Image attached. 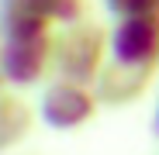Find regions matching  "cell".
<instances>
[{"instance_id":"cell-6","label":"cell","mask_w":159,"mask_h":155,"mask_svg":"<svg viewBox=\"0 0 159 155\" xmlns=\"http://www.w3.org/2000/svg\"><path fill=\"white\" fill-rule=\"evenodd\" d=\"M52 35V17L42 0H0V41Z\"/></svg>"},{"instance_id":"cell-1","label":"cell","mask_w":159,"mask_h":155,"mask_svg":"<svg viewBox=\"0 0 159 155\" xmlns=\"http://www.w3.org/2000/svg\"><path fill=\"white\" fill-rule=\"evenodd\" d=\"M111 31H104L100 24H69V28L52 31V69L59 80H73L93 86L100 69L111 59Z\"/></svg>"},{"instance_id":"cell-11","label":"cell","mask_w":159,"mask_h":155,"mask_svg":"<svg viewBox=\"0 0 159 155\" xmlns=\"http://www.w3.org/2000/svg\"><path fill=\"white\" fill-rule=\"evenodd\" d=\"M4 86H7V80H4V72H0V97H4V93H7Z\"/></svg>"},{"instance_id":"cell-9","label":"cell","mask_w":159,"mask_h":155,"mask_svg":"<svg viewBox=\"0 0 159 155\" xmlns=\"http://www.w3.org/2000/svg\"><path fill=\"white\" fill-rule=\"evenodd\" d=\"M104 11L114 21H131V17H145V14H159L156 0H104Z\"/></svg>"},{"instance_id":"cell-5","label":"cell","mask_w":159,"mask_h":155,"mask_svg":"<svg viewBox=\"0 0 159 155\" xmlns=\"http://www.w3.org/2000/svg\"><path fill=\"white\" fill-rule=\"evenodd\" d=\"M152 76H156V66H125V62L111 59L100 69L97 83H93V93L100 100V107H131L149 90Z\"/></svg>"},{"instance_id":"cell-3","label":"cell","mask_w":159,"mask_h":155,"mask_svg":"<svg viewBox=\"0 0 159 155\" xmlns=\"http://www.w3.org/2000/svg\"><path fill=\"white\" fill-rule=\"evenodd\" d=\"M52 69V35L24 38V41H0V72L7 86L28 90L38 86Z\"/></svg>"},{"instance_id":"cell-2","label":"cell","mask_w":159,"mask_h":155,"mask_svg":"<svg viewBox=\"0 0 159 155\" xmlns=\"http://www.w3.org/2000/svg\"><path fill=\"white\" fill-rule=\"evenodd\" d=\"M97 107L100 100L93 93V86H83V83H73V80H52L42 97H38V117L42 124H48L52 131H76L97 117Z\"/></svg>"},{"instance_id":"cell-12","label":"cell","mask_w":159,"mask_h":155,"mask_svg":"<svg viewBox=\"0 0 159 155\" xmlns=\"http://www.w3.org/2000/svg\"><path fill=\"white\" fill-rule=\"evenodd\" d=\"M156 4H159V0H156Z\"/></svg>"},{"instance_id":"cell-4","label":"cell","mask_w":159,"mask_h":155,"mask_svg":"<svg viewBox=\"0 0 159 155\" xmlns=\"http://www.w3.org/2000/svg\"><path fill=\"white\" fill-rule=\"evenodd\" d=\"M111 59L125 66H159V14L114 21Z\"/></svg>"},{"instance_id":"cell-10","label":"cell","mask_w":159,"mask_h":155,"mask_svg":"<svg viewBox=\"0 0 159 155\" xmlns=\"http://www.w3.org/2000/svg\"><path fill=\"white\" fill-rule=\"evenodd\" d=\"M152 131L159 135V100H156V114H152Z\"/></svg>"},{"instance_id":"cell-8","label":"cell","mask_w":159,"mask_h":155,"mask_svg":"<svg viewBox=\"0 0 159 155\" xmlns=\"http://www.w3.org/2000/svg\"><path fill=\"white\" fill-rule=\"evenodd\" d=\"M52 24L59 28H69V24H83L87 17V0H42Z\"/></svg>"},{"instance_id":"cell-7","label":"cell","mask_w":159,"mask_h":155,"mask_svg":"<svg viewBox=\"0 0 159 155\" xmlns=\"http://www.w3.org/2000/svg\"><path fill=\"white\" fill-rule=\"evenodd\" d=\"M35 114L31 103L17 97V93H4L0 97V155H7L11 148H17L28 131L35 127Z\"/></svg>"}]
</instances>
